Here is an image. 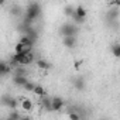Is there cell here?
<instances>
[{
    "label": "cell",
    "mask_w": 120,
    "mask_h": 120,
    "mask_svg": "<svg viewBox=\"0 0 120 120\" xmlns=\"http://www.w3.org/2000/svg\"><path fill=\"white\" fill-rule=\"evenodd\" d=\"M41 14V6L37 3V2H33L27 6V10H26V17L27 19H31V20H37Z\"/></svg>",
    "instance_id": "6da1fadb"
},
{
    "label": "cell",
    "mask_w": 120,
    "mask_h": 120,
    "mask_svg": "<svg viewBox=\"0 0 120 120\" xmlns=\"http://www.w3.org/2000/svg\"><path fill=\"white\" fill-rule=\"evenodd\" d=\"M59 34L62 37H65V35H76L78 34V27L75 24H72V23H65V24H62L59 27Z\"/></svg>",
    "instance_id": "7a4b0ae2"
},
{
    "label": "cell",
    "mask_w": 120,
    "mask_h": 120,
    "mask_svg": "<svg viewBox=\"0 0 120 120\" xmlns=\"http://www.w3.org/2000/svg\"><path fill=\"white\" fill-rule=\"evenodd\" d=\"M71 17H72V20H74L75 23L82 24V23L85 21V19H86V10H85V7H83V6L75 7V11H74V14H72Z\"/></svg>",
    "instance_id": "3957f363"
},
{
    "label": "cell",
    "mask_w": 120,
    "mask_h": 120,
    "mask_svg": "<svg viewBox=\"0 0 120 120\" xmlns=\"http://www.w3.org/2000/svg\"><path fill=\"white\" fill-rule=\"evenodd\" d=\"M65 107V102L64 99H61L59 96H55V98H51V110L54 112H59L61 109Z\"/></svg>",
    "instance_id": "277c9868"
},
{
    "label": "cell",
    "mask_w": 120,
    "mask_h": 120,
    "mask_svg": "<svg viewBox=\"0 0 120 120\" xmlns=\"http://www.w3.org/2000/svg\"><path fill=\"white\" fill-rule=\"evenodd\" d=\"M76 42H78L76 35H65V37H62V44L67 48H75Z\"/></svg>",
    "instance_id": "5b68a950"
},
{
    "label": "cell",
    "mask_w": 120,
    "mask_h": 120,
    "mask_svg": "<svg viewBox=\"0 0 120 120\" xmlns=\"http://www.w3.org/2000/svg\"><path fill=\"white\" fill-rule=\"evenodd\" d=\"M10 71H11L10 65L6 61H3V59H0V78H3L7 74H10Z\"/></svg>",
    "instance_id": "8992f818"
},
{
    "label": "cell",
    "mask_w": 120,
    "mask_h": 120,
    "mask_svg": "<svg viewBox=\"0 0 120 120\" xmlns=\"http://www.w3.org/2000/svg\"><path fill=\"white\" fill-rule=\"evenodd\" d=\"M20 106H21V109H23L24 112H31V110L34 109V103H33L28 98L23 99V100H21V103H20Z\"/></svg>",
    "instance_id": "52a82bcc"
},
{
    "label": "cell",
    "mask_w": 120,
    "mask_h": 120,
    "mask_svg": "<svg viewBox=\"0 0 120 120\" xmlns=\"http://www.w3.org/2000/svg\"><path fill=\"white\" fill-rule=\"evenodd\" d=\"M28 79L26 78V75H14V78H13V83L16 85V86H24L26 85V82H27Z\"/></svg>",
    "instance_id": "ba28073f"
},
{
    "label": "cell",
    "mask_w": 120,
    "mask_h": 120,
    "mask_svg": "<svg viewBox=\"0 0 120 120\" xmlns=\"http://www.w3.org/2000/svg\"><path fill=\"white\" fill-rule=\"evenodd\" d=\"M85 86H86V83H85V79L83 78H75L74 79V88L76 90H83Z\"/></svg>",
    "instance_id": "9c48e42d"
},
{
    "label": "cell",
    "mask_w": 120,
    "mask_h": 120,
    "mask_svg": "<svg viewBox=\"0 0 120 120\" xmlns=\"http://www.w3.org/2000/svg\"><path fill=\"white\" fill-rule=\"evenodd\" d=\"M107 19L112 21V20H117L119 19V7H113V9H109L107 11Z\"/></svg>",
    "instance_id": "30bf717a"
},
{
    "label": "cell",
    "mask_w": 120,
    "mask_h": 120,
    "mask_svg": "<svg viewBox=\"0 0 120 120\" xmlns=\"http://www.w3.org/2000/svg\"><path fill=\"white\" fill-rule=\"evenodd\" d=\"M19 42H21L23 45H27V47H34V44H35V41H33V40H31L30 37H27L26 34L21 35V38H20Z\"/></svg>",
    "instance_id": "8fae6325"
},
{
    "label": "cell",
    "mask_w": 120,
    "mask_h": 120,
    "mask_svg": "<svg viewBox=\"0 0 120 120\" xmlns=\"http://www.w3.org/2000/svg\"><path fill=\"white\" fill-rule=\"evenodd\" d=\"M41 106L45 109V110H51V98L48 96H41Z\"/></svg>",
    "instance_id": "7c38bea8"
},
{
    "label": "cell",
    "mask_w": 120,
    "mask_h": 120,
    "mask_svg": "<svg viewBox=\"0 0 120 120\" xmlns=\"http://www.w3.org/2000/svg\"><path fill=\"white\" fill-rule=\"evenodd\" d=\"M33 93H34L35 96L41 98V96H44V95H45V89H44V86H41V85H34Z\"/></svg>",
    "instance_id": "4fadbf2b"
},
{
    "label": "cell",
    "mask_w": 120,
    "mask_h": 120,
    "mask_svg": "<svg viewBox=\"0 0 120 120\" xmlns=\"http://www.w3.org/2000/svg\"><path fill=\"white\" fill-rule=\"evenodd\" d=\"M37 67L40 68V69H49L51 68V64L47 61V59H38V61H37Z\"/></svg>",
    "instance_id": "5bb4252c"
},
{
    "label": "cell",
    "mask_w": 120,
    "mask_h": 120,
    "mask_svg": "<svg viewBox=\"0 0 120 120\" xmlns=\"http://www.w3.org/2000/svg\"><path fill=\"white\" fill-rule=\"evenodd\" d=\"M17 107H19V99L11 98V99H10V102H9V105H7V109L14 110V109H17Z\"/></svg>",
    "instance_id": "9a60e30c"
},
{
    "label": "cell",
    "mask_w": 120,
    "mask_h": 120,
    "mask_svg": "<svg viewBox=\"0 0 120 120\" xmlns=\"http://www.w3.org/2000/svg\"><path fill=\"white\" fill-rule=\"evenodd\" d=\"M7 119H10V120H19V119H21V114L17 112V109H14V110H11V113L7 116Z\"/></svg>",
    "instance_id": "2e32d148"
},
{
    "label": "cell",
    "mask_w": 120,
    "mask_h": 120,
    "mask_svg": "<svg viewBox=\"0 0 120 120\" xmlns=\"http://www.w3.org/2000/svg\"><path fill=\"white\" fill-rule=\"evenodd\" d=\"M10 99H11V96H10V95H3L2 98H0V105L4 106V107H7V105H9Z\"/></svg>",
    "instance_id": "e0dca14e"
},
{
    "label": "cell",
    "mask_w": 120,
    "mask_h": 120,
    "mask_svg": "<svg viewBox=\"0 0 120 120\" xmlns=\"http://www.w3.org/2000/svg\"><path fill=\"white\" fill-rule=\"evenodd\" d=\"M112 52H113V55H114L116 58H119V56H120V44H114V45L112 47Z\"/></svg>",
    "instance_id": "ac0fdd59"
},
{
    "label": "cell",
    "mask_w": 120,
    "mask_h": 120,
    "mask_svg": "<svg viewBox=\"0 0 120 120\" xmlns=\"http://www.w3.org/2000/svg\"><path fill=\"white\" fill-rule=\"evenodd\" d=\"M34 85H35L34 82H30V81H27V82H26V85L23 86V89H24L26 92H33V89H34Z\"/></svg>",
    "instance_id": "d6986e66"
},
{
    "label": "cell",
    "mask_w": 120,
    "mask_h": 120,
    "mask_svg": "<svg viewBox=\"0 0 120 120\" xmlns=\"http://www.w3.org/2000/svg\"><path fill=\"white\" fill-rule=\"evenodd\" d=\"M10 13H11L13 16H20V14H21V9H20L19 6H13V7L10 9Z\"/></svg>",
    "instance_id": "ffe728a7"
},
{
    "label": "cell",
    "mask_w": 120,
    "mask_h": 120,
    "mask_svg": "<svg viewBox=\"0 0 120 120\" xmlns=\"http://www.w3.org/2000/svg\"><path fill=\"white\" fill-rule=\"evenodd\" d=\"M74 11H75V7H71V6H68V7H65V16H68V17H71V16L74 14Z\"/></svg>",
    "instance_id": "44dd1931"
},
{
    "label": "cell",
    "mask_w": 120,
    "mask_h": 120,
    "mask_svg": "<svg viewBox=\"0 0 120 120\" xmlns=\"http://www.w3.org/2000/svg\"><path fill=\"white\" fill-rule=\"evenodd\" d=\"M23 49H24V45L21 42H17L14 47V52H23Z\"/></svg>",
    "instance_id": "7402d4cb"
},
{
    "label": "cell",
    "mask_w": 120,
    "mask_h": 120,
    "mask_svg": "<svg viewBox=\"0 0 120 120\" xmlns=\"http://www.w3.org/2000/svg\"><path fill=\"white\" fill-rule=\"evenodd\" d=\"M82 116L81 114H78V113H75V112H72V113H69V119H72V120H79Z\"/></svg>",
    "instance_id": "603a6c76"
},
{
    "label": "cell",
    "mask_w": 120,
    "mask_h": 120,
    "mask_svg": "<svg viewBox=\"0 0 120 120\" xmlns=\"http://www.w3.org/2000/svg\"><path fill=\"white\" fill-rule=\"evenodd\" d=\"M109 6H113V7H120V0H110V2H109Z\"/></svg>",
    "instance_id": "cb8c5ba5"
},
{
    "label": "cell",
    "mask_w": 120,
    "mask_h": 120,
    "mask_svg": "<svg viewBox=\"0 0 120 120\" xmlns=\"http://www.w3.org/2000/svg\"><path fill=\"white\" fill-rule=\"evenodd\" d=\"M81 64H82V61H75V62H74V67H75V69H79Z\"/></svg>",
    "instance_id": "d4e9b609"
},
{
    "label": "cell",
    "mask_w": 120,
    "mask_h": 120,
    "mask_svg": "<svg viewBox=\"0 0 120 120\" xmlns=\"http://www.w3.org/2000/svg\"><path fill=\"white\" fill-rule=\"evenodd\" d=\"M4 3H6V0H0V6H3Z\"/></svg>",
    "instance_id": "484cf974"
}]
</instances>
